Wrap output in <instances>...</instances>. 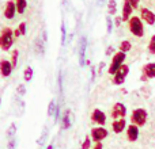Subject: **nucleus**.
<instances>
[{
  "label": "nucleus",
  "mask_w": 155,
  "mask_h": 149,
  "mask_svg": "<svg viewBox=\"0 0 155 149\" xmlns=\"http://www.w3.org/2000/svg\"><path fill=\"white\" fill-rule=\"evenodd\" d=\"M33 74H34V71H33L31 67H26L23 71V79L25 81H30L33 79Z\"/></svg>",
  "instance_id": "23"
},
{
  "label": "nucleus",
  "mask_w": 155,
  "mask_h": 149,
  "mask_svg": "<svg viewBox=\"0 0 155 149\" xmlns=\"http://www.w3.org/2000/svg\"><path fill=\"white\" fill-rule=\"evenodd\" d=\"M91 121H93V122H95L97 125L104 126L105 123H106V115H105V113L102 111V110L94 109L93 113H91Z\"/></svg>",
  "instance_id": "11"
},
{
  "label": "nucleus",
  "mask_w": 155,
  "mask_h": 149,
  "mask_svg": "<svg viewBox=\"0 0 155 149\" xmlns=\"http://www.w3.org/2000/svg\"><path fill=\"white\" fill-rule=\"evenodd\" d=\"M93 149H104V147H102L101 142H95V145H94Z\"/></svg>",
  "instance_id": "37"
},
{
  "label": "nucleus",
  "mask_w": 155,
  "mask_h": 149,
  "mask_svg": "<svg viewBox=\"0 0 155 149\" xmlns=\"http://www.w3.org/2000/svg\"><path fill=\"white\" fill-rule=\"evenodd\" d=\"M125 59H127V53H124V52L118 50L117 53H114V56H113L112 61H110V64H109V68H107L109 74H114L117 72L121 65L125 62Z\"/></svg>",
  "instance_id": "3"
},
{
  "label": "nucleus",
  "mask_w": 155,
  "mask_h": 149,
  "mask_svg": "<svg viewBox=\"0 0 155 149\" xmlns=\"http://www.w3.org/2000/svg\"><path fill=\"white\" fill-rule=\"evenodd\" d=\"M128 74H129V67L127 64H123L120 67V69L113 74V84H116V85L124 84L127 77H128Z\"/></svg>",
  "instance_id": "5"
},
{
  "label": "nucleus",
  "mask_w": 155,
  "mask_h": 149,
  "mask_svg": "<svg viewBox=\"0 0 155 149\" xmlns=\"http://www.w3.org/2000/svg\"><path fill=\"white\" fill-rule=\"evenodd\" d=\"M112 118L113 119H120V118H125L127 115V107L124 103L121 102H117V103L113 104V109H112Z\"/></svg>",
  "instance_id": "9"
},
{
  "label": "nucleus",
  "mask_w": 155,
  "mask_h": 149,
  "mask_svg": "<svg viewBox=\"0 0 155 149\" xmlns=\"http://www.w3.org/2000/svg\"><path fill=\"white\" fill-rule=\"evenodd\" d=\"M34 49H35V52H37L38 54H44V52H45V48H44V43H42V41H41V38H37V40H35Z\"/></svg>",
  "instance_id": "22"
},
{
  "label": "nucleus",
  "mask_w": 155,
  "mask_h": 149,
  "mask_svg": "<svg viewBox=\"0 0 155 149\" xmlns=\"http://www.w3.org/2000/svg\"><path fill=\"white\" fill-rule=\"evenodd\" d=\"M25 34H26V23L22 22V23L16 27V30H14V37H21V35H25Z\"/></svg>",
  "instance_id": "20"
},
{
  "label": "nucleus",
  "mask_w": 155,
  "mask_h": 149,
  "mask_svg": "<svg viewBox=\"0 0 155 149\" xmlns=\"http://www.w3.org/2000/svg\"><path fill=\"white\" fill-rule=\"evenodd\" d=\"M15 133H16V123H11L10 128H8V130H7V134L10 137H12Z\"/></svg>",
  "instance_id": "28"
},
{
  "label": "nucleus",
  "mask_w": 155,
  "mask_h": 149,
  "mask_svg": "<svg viewBox=\"0 0 155 149\" xmlns=\"http://www.w3.org/2000/svg\"><path fill=\"white\" fill-rule=\"evenodd\" d=\"M104 67H105V64H104V62H101V64H99V72L104 69Z\"/></svg>",
  "instance_id": "39"
},
{
  "label": "nucleus",
  "mask_w": 155,
  "mask_h": 149,
  "mask_svg": "<svg viewBox=\"0 0 155 149\" xmlns=\"http://www.w3.org/2000/svg\"><path fill=\"white\" fill-rule=\"evenodd\" d=\"M86 48H87V38L83 35L79 42V64H80V67H84V64H86Z\"/></svg>",
  "instance_id": "13"
},
{
  "label": "nucleus",
  "mask_w": 155,
  "mask_h": 149,
  "mask_svg": "<svg viewBox=\"0 0 155 149\" xmlns=\"http://www.w3.org/2000/svg\"><path fill=\"white\" fill-rule=\"evenodd\" d=\"M132 14H134V7L131 5V3L128 0H124L123 10H121V19H123V22H128L131 19Z\"/></svg>",
  "instance_id": "12"
},
{
  "label": "nucleus",
  "mask_w": 155,
  "mask_h": 149,
  "mask_svg": "<svg viewBox=\"0 0 155 149\" xmlns=\"http://www.w3.org/2000/svg\"><path fill=\"white\" fill-rule=\"evenodd\" d=\"M16 91H18V94H21V96H23L25 94H26V87H25V84H19Z\"/></svg>",
  "instance_id": "32"
},
{
  "label": "nucleus",
  "mask_w": 155,
  "mask_h": 149,
  "mask_svg": "<svg viewBox=\"0 0 155 149\" xmlns=\"http://www.w3.org/2000/svg\"><path fill=\"white\" fill-rule=\"evenodd\" d=\"M112 27H113V21H112V18L110 16H107L106 18V29H107V33H112Z\"/></svg>",
  "instance_id": "31"
},
{
  "label": "nucleus",
  "mask_w": 155,
  "mask_h": 149,
  "mask_svg": "<svg viewBox=\"0 0 155 149\" xmlns=\"http://www.w3.org/2000/svg\"><path fill=\"white\" fill-rule=\"evenodd\" d=\"M95 79V68H91V80Z\"/></svg>",
  "instance_id": "38"
},
{
  "label": "nucleus",
  "mask_w": 155,
  "mask_h": 149,
  "mask_svg": "<svg viewBox=\"0 0 155 149\" xmlns=\"http://www.w3.org/2000/svg\"><path fill=\"white\" fill-rule=\"evenodd\" d=\"M132 49V43L131 41L125 40V41H121L120 42V46H118V50L120 52H124V53H128L129 50Z\"/></svg>",
  "instance_id": "19"
},
{
  "label": "nucleus",
  "mask_w": 155,
  "mask_h": 149,
  "mask_svg": "<svg viewBox=\"0 0 155 149\" xmlns=\"http://www.w3.org/2000/svg\"><path fill=\"white\" fill-rule=\"evenodd\" d=\"M140 19L148 26L155 24V12L148 7H140Z\"/></svg>",
  "instance_id": "7"
},
{
  "label": "nucleus",
  "mask_w": 155,
  "mask_h": 149,
  "mask_svg": "<svg viewBox=\"0 0 155 149\" xmlns=\"http://www.w3.org/2000/svg\"><path fill=\"white\" fill-rule=\"evenodd\" d=\"M46 149H54V147H53V144H49L48 147H46Z\"/></svg>",
  "instance_id": "40"
},
{
  "label": "nucleus",
  "mask_w": 155,
  "mask_h": 149,
  "mask_svg": "<svg viewBox=\"0 0 155 149\" xmlns=\"http://www.w3.org/2000/svg\"><path fill=\"white\" fill-rule=\"evenodd\" d=\"M18 59H19V52L18 50H14L12 54H11V64H12L14 68L18 65Z\"/></svg>",
  "instance_id": "27"
},
{
  "label": "nucleus",
  "mask_w": 155,
  "mask_h": 149,
  "mask_svg": "<svg viewBox=\"0 0 155 149\" xmlns=\"http://www.w3.org/2000/svg\"><path fill=\"white\" fill-rule=\"evenodd\" d=\"M127 138H128V141H131V142L136 141V140L139 138V126L134 125V123L127 126Z\"/></svg>",
  "instance_id": "15"
},
{
  "label": "nucleus",
  "mask_w": 155,
  "mask_h": 149,
  "mask_svg": "<svg viewBox=\"0 0 155 149\" xmlns=\"http://www.w3.org/2000/svg\"><path fill=\"white\" fill-rule=\"evenodd\" d=\"M116 12H117V3H116V0H109L107 2V14L114 15Z\"/></svg>",
  "instance_id": "21"
},
{
  "label": "nucleus",
  "mask_w": 155,
  "mask_h": 149,
  "mask_svg": "<svg viewBox=\"0 0 155 149\" xmlns=\"http://www.w3.org/2000/svg\"><path fill=\"white\" fill-rule=\"evenodd\" d=\"M112 53H114V48H113V46H109V48L106 49V56H110Z\"/></svg>",
  "instance_id": "36"
},
{
  "label": "nucleus",
  "mask_w": 155,
  "mask_h": 149,
  "mask_svg": "<svg viewBox=\"0 0 155 149\" xmlns=\"http://www.w3.org/2000/svg\"><path fill=\"white\" fill-rule=\"evenodd\" d=\"M0 104H2V98H0Z\"/></svg>",
  "instance_id": "41"
},
{
  "label": "nucleus",
  "mask_w": 155,
  "mask_h": 149,
  "mask_svg": "<svg viewBox=\"0 0 155 149\" xmlns=\"http://www.w3.org/2000/svg\"><path fill=\"white\" fill-rule=\"evenodd\" d=\"M57 84H59L60 95H63V76H61V72H59V76H57Z\"/></svg>",
  "instance_id": "29"
},
{
  "label": "nucleus",
  "mask_w": 155,
  "mask_h": 149,
  "mask_svg": "<svg viewBox=\"0 0 155 149\" xmlns=\"http://www.w3.org/2000/svg\"><path fill=\"white\" fill-rule=\"evenodd\" d=\"M121 22H123V19H121V16H116V19H114V24H116V26H120V24H121Z\"/></svg>",
  "instance_id": "35"
},
{
  "label": "nucleus",
  "mask_w": 155,
  "mask_h": 149,
  "mask_svg": "<svg viewBox=\"0 0 155 149\" xmlns=\"http://www.w3.org/2000/svg\"><path fill=\"white\" fill-rule=\"evenodd\" d=\"M147 118H148V113L146 109H142V107H139V109H135L134 111H132L131 114V122L134 123V125L136 126H144L146 122H147Z\"/></svg>",
  "instance_id": "4"
},
{
  "label": "nucleus",
  "mask_w": 155,
  "mask_h": 149,
  "mask_svg": "<svg viewBox=\"0 0 155 149\" xmlns=\"http://www.w3.org/2000/svg\"><path fill=\"white\" fill-rule=\"evenodd\" d=\"M129 3H131V5L134 7V10H137L140 5V0H128Z\"/></svg>",
  "instance_id": "34"
},
{
  "label": "nucleus",
  "mask_w": 155,
  "mask_h": 149,
  "mask_svg": "<svg viewBox=\"0 0 155 149\" xmlns=\"http://www.w3.org/2000/svg\"><path fill=\"white\" fill-rule=\"evenodd\" d=\"M128 29L132 35L142 38L144 35V22L140 19V16H131L128 21Z\"/></svg>",
  "instance_id": "1"
},
{
  "label": "nucleus",
  "mask_w": 155,
  "mask_h": 149,
  "mask_svg": "<svg viewBox=\"0 0 155 149\" xmlns=\"http://www.w3.org/2000/svg\"><path fill=\"white\" fill-rule=\"evenodd\" d=\"M147 50L150 54H155V34H153V37L150 38V42H148V46H147Z\"/></svg>",
  "instance_id": "26"
},
{
  "label": "nucleus",
  "mask_w": 155,
  "mask_h": 149,
  "mask_svg": "<svg viewBox=\"0 0 155 149\" xmlns=\"http://www.w3.org/2000/svg\"><path fill=\"white\" fill-rule=\"evenodd\" d=\"M14 43V30L10 27H4L0 34V48L2 50L8 52Z\"/></svg>",
  "instance_id": "2"
},
{
  "label": "nucleus",
  "mask_w": 155,
  "mask_h": 149,
  "mask_svg": "<svg viewBox=\"0 0 155 149\" xmlns=\"http://www.w3.org/2000/svg\"><path fill=\"white\" fill-rule=\"evenodd\" d=\"M12 64H11L10 60H0V73L3 77H8L12 73Z\"/></svg>",
  "instance_id": "14"
},
{
  "label": "nucleus",
  "mask_w": 155,
  "mask_h": 149,
  "mask_svg": "<svg viewBox=\"0 0 155 149\" xmlns=\"http://www.w3.org/2000/svg\"><path fill=\"white\" fill-rule=\"evenodd\" d=\"M112 129L116 134L123 133L127 129V119L125 118H120V119H114L112 122Z\"/></svg>",
  "instance_id": "16"
},
{
  "label": "nucleus",
  "mask_w": 155,
  "mask_h": 149,
  "mask_svg": "<svg viewBox=\"0 0 155 149\" xmlns=\"http://www.w3.org/2000/svg\"><path fill=\"white\" fill-rule=\"evenodd\" d=\"M109 136V132L104 128V126H97V128L91 129V140L95 142H101Z\"/></svg>",
  "instance_id": "8"
},
{
  "label": "nucleus",
  "mask_w": 155,
  "mask_h": 149,
  "mask_svg": "<svg viewBox=\"0 0 155 149\" xmlns=\"http://www.w3.org/2000/svg\"><path fill=\"white\" fill-rule=\"evenodd\" d=\"M60 31H61V38H60V42H61V46H64L65 45V41H67V29H65V23H64V22H61Z\"/></svg>",
  "instance_id": "24"
},
{
  "label": "nucleus",
  "mask_w": 155,
  "mask_h": 149,
  "mask_svg": "<svg viewBox=\"0 0 155 149\" xmlns=\"http://www.w3.org/2000/svg\"><path fill=\"white\" fill-rule=\"evenodd\" d=\"M61 123H63V129H64V130L71 128L72 122H71V117H70V110H65L64 115L61 117Z\"/></svg>",
  "instance_id": "17"
},
{
  "label": "nucleus",
  "mask_w": 155,
  "mask_h": 149,
  "mask_svg": "<svg viewBox=\"0 0 155 149\" xmlns=\"http://www.w3.org/2000/svg\"><path fill=\"white\" fill-rule=\"evenodd\" d=\"M151 79H155V62H147L143 65L142 68V76L140 80L142 81H148Z\"/></svg>",
  "instance_id": "6"
},
{
  "label": "nucleus",
  "mask_w": 155,
  "mask_h": 149,
  "mask_svg": "<svg viewBox=\"0 0 155 149\" xmlns=\"http://www.w3.org/2000/svg\"><path fill=\"white\" fill-rule=\"evenodd\" d=\"M56 107H57L56 100H54V99H52V100L49 102V104H48V115H49V117H53V115H54Z\"/></svg>",
  "instance_id": "25"
},
{
  "label": "nucleus",
  "mask_w": 155,
  "mask_h": 149,
  "mask_svg": "<svg viewBox=\"0 0 155 149\" xmlns=\"http://www.w3.org/2000/svg\"><path fill=\"white\" fill-rule=\"evenodd\" d=\"M15 147H16V138H11L10 141H8L7 148L8 149H15Z\"/></svg>",
  "instance_id": "33"
},
{
  "label": "nucleus",
  "mask_w": 155,
  "mask_h": 149,
  "mask_svg": "<svg viewBox=\"0 0 155 149\" xmlns=\"http://www.w3.org/2000/svg\"><path fill=\"white\" fill-rule=\"evenodd\" d=\"M90 147H91V138H90V137H86L80 149H90Z\"/></svg>",
  "instance_id": "30"
},
{
  "label": "nucleus",
  "mask_w": 155,
  "mask_h": 149,
  "mask_svg": "<svg viewBox=\"0 0 155 149\" xmlns=\"http://www.w3.org/2000/svg\"><path fill=\"white\" fill-rule=\"evenodd\" d=\"M15 5H16V12L25 14V11L27 8V2L26 0H15Z\"/></svg>",
  "instance_id": "18"
},
{
  "label": "nucleus",
  "mask_w": 155,
  "mask_h": 149,
  "mask_svg": "<svg viewBox=\"0 0 155 149\" xmlns=\"http://www.w3.org/2000/svg\"><path fill=\"white\" fill-rule=\"evenodd\" d=\"M16 5L15 0H7L4 5V18L5 19H14V16L16 15Z\"/></svg>",
  "instance_id": "10"
},
{
  "label": "nucleus",
  "mask_w": 155,
  "mask_h": 149,
  "mask_svg": "<svg viewBox=\"0 0 155 149\" xmlns=\"http://www.w3.org/2000/svg\"><path fill=\"white\" fill-rule=\"evenodd\" d=\"M154 2H155V0H154Z\"/></svg>",
  "instance_id": "42"
}]
</instances>
